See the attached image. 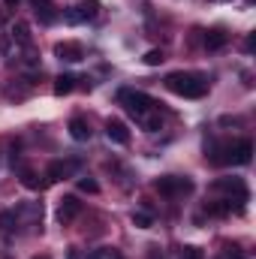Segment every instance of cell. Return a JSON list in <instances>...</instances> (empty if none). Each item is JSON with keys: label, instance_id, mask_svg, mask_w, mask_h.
Masks as SVG:
<instances>
[{"label": "cell", "instance_id": "6da1fadb", "mask_svg": "<svg viewBox=\"0 0 256 259\" xmlns=\"http://www.w3.org/2000/svg\"><path fill=\"white\" fill-rule=\"evenodd\" d=\"M166 88L178 97H187V100H199L208 94V81L196 72H169L166 75Z\"/></svg>", "mask_w": 256, "mask_h": 259}, {"label": "cell", "instance_id": "7a4b0ae2", "mask_svg": "<svg viewBox=\"0 0 256 259\" xmlns=\"http://www.w3.org/2000/svg\"><path fill=\"white\" fill-rule=\"evenodd\" d=\"M118 100L124 103V109H127L136 121H139L142 115L154 112V106H157V103H154L148 94H142V91H121V94H118Z\"/></svg>", "mask_w": 256, "mask_h": 259}, {"label": "cell", "instance_id": "3957f363", "mask_svg": "<svg viewBox=\"0 0 256 259\" xmlns=\"http://www.w3.org/2000/svg\"><path fill=\"white\" fill-rule=\"evenodd\" d=\"M157 193H163V196H187L193 193V181L190 178H178V175H163V178H157Z\"/></svg>", "mask_w": 256, "mask_h": 259}, {"label": "cell", "instance_id": "277c9868", "mask_svg": "<svg viewBox=\"0 0 256 259\" xmlns=\"http://www.w3.org/2000/svg\"><path fill=\"white\" fill-rule=\"evenodd\" d=\"M100 0H81V3H75L72 9H66V21L69 24H81V21H94L97 15H100Z\"/></svg>", "mask_w": 256, "mask_h": 259}, {"label": "cell", "instance_id": "5b68a950", "mask_svg": "<svg viewBox=\"0 0 256 259\" xmlns=\"http://www.w3.org/2000/svg\"><path fill=\"white\" fill-rule=\"evenodd\" d=\"M78 169H81V160H75V157H72V160H55V163L49 166V172H46V175H49V178H46V184H55V181L72 178Z\"/></svg>", "mask_w": 256, "mask_h": 259}, {"label": "cell", "instance_id": "8992f818", "mask_svg": "<svg viewBox=\"0 0 256 259\" xmlns=\"http://www.w3.org/2000/svg\"><path fill=\"white\" fill-rule=\"evenodd\" d=\"M214 190L229 193V202H232V193H235V202H238V205L247 202V187H244L241 178H220V181H214Z\"/></svg>", "mask_w": 256, "mask_h": 259}, {"label": "cell", "instance_id": "52a82bcc", "mask_svg": "<svg viewBox=\"0 0 256 259\" xmlns=\"http://www.w3.org/2000/svg\"><path fill=\"white\" fill-rule=\"evenodd\" d=\"M24 217V226H30V229H39V223H42V205L39 202H27V205H18L15 208V223Z\"/></svg>", "mask_w": 256, "mask_h": 259}, {"label": "cell", "instance_id": "ba28073f", "mask_svg": "<svg viewBox=\"0 0 256 259\" xmlns=\"http://www.w3.org/2000/svg\"><path fill=\"white\" fill-rule=\"evenodd\" d=\"M253 157V142L250 139H241L235 145H229V163H238V166H247Z\"/></svg>", "mask_w": 256, "mask_h": 259}, {"label": "cell", "instance_id": "9c48e42d", "mask_svg": "<svg viewBox=\"0 0 256 259\" xmlns=\"http://www.w3.org/2000/svg\"><path fill=\"white\" fill-rule=\"evenodd\" d=\"M55 58H61L66 64H78V61H84V49L78 46V42H58L55 46Z\"/></svg>", "mask_w": 256, "mask_h": 259}, {"label": "cell", "instance_id": "30bf717a", "mask_svg": "<svg viewBox=\"0 0 256 259\" xmlns=\"http://www.w3.org/2000/svg\"><path fill=\"white\" fill-rule=\"evenodd\" d=\"M78 214H81V202H78L75 196H64L61 205H58V220H61V223H69V220H75Z\"/></svg>", "mask_w": 256, "mask_h": 259}, {"label": "cell", "instance_id": "8fae6325", "mask_svg": "<svg viewBox=\"0 0 256 259\" xmlns=\"http://www.w3.org/2000/svg\"><path fill=\"white\" fill-rule=\"evenodd\" d=\"M106 136H109V142H115V145H130V130L124 121H118V118H112L109 124H106Z\"/></svg>", "mask_w": 256, "mask_h": 259}, {"label": "cell", "instance_id": "7c38bea8", "mask_svg": "<svg viewBox=\"0 0 256 259\" xmlns=\"http://www.w3.org/2000/svg\"><path fill=\"white\" fill-rule=\"evenodd\" d=\"M226 42H229V33H226L223 27H214V30L205 33V49H208V52H217V49H223Z\"/></svg>", "mask_w": 256, "mask_h": 259}, {"label": "cell", "instance_id": "4fadbf2b", "mask_svg": "<svg viewBox=\"0 0 256 259\" xmlns=\"http://www.w3.org/2000/svg\"><path fill=\"white\" fill-rule=\"evenodd\" d=\"M91 133H94V130H91V124H88L84 118H72V121H69V136H72L75 142H88Z\"/></svg>", "mask_w": 256, "mask_h": 259}, {"label": "cell", "instance_id": "5bb4252c", "mask_svg": "<svg viewBox=\"0 0 256 259\" xmlns=\"http://www.w3.org/2000/svg\"><path fill=\"white\" fill-rule=\"evenodd\" d=\"M12 39H15L18 46L30 49V27H27V21H15V24H12Z\"/></svg>", "mask_w": 256, "mask_h": 259}, {"label": "cell", "instance_id": "9a60e30c", "mask_svg": "<svg viewBox=\"0 0 256 259\" xmlns=\"http://www.w3.org/2000/svg\"><path fill=\"white\" fill-rule=\"evenodd\" d=\"M139 124L148 130V133H157V130H163V118H160V115H154V112H148V115H142V118H139Z\"/></svg>", "mask_w": 256, "mask_h": 259}, {"label": "cell", "instance_id": "2e32d148", "mask_svg": "<svg viewBox=\"0 0 256 259\" xmlns=\"http://www.w3.org/2000/svg\"><path fill=\"white\" fill-rule=\"evenodd\" d=\"M36 18H39L42 24H55V21H58V12H55L52 3H46V6H36Z\"/></svg>", "mask_w": 256, "mask_h": 259}, {"label": "cell", "instance_id": "e0dca14e", "mask_svg": "<svg viewBox=\"0 0 256 259\" xmlns=\"http://www.w3.org/2000/svg\"><path fill=\"white\" fill-rule=\"evenodd\" d=\"M151 223H154V217L148 211H133V226L136 229H151Z\"/></svg>", "mask_w": 256, "mask_h": 259}, {"label": "cell", "instance_id": "ac0fdd59", "mask_svg": "<svg viewBox=\"0 0 256 259\" xmlns=\"http://www.w3.org/2000/svg\"><path fill=\"white\" fill-rule=\"evenodd\" d=\"M72 88H75V78H72V75H61V78L55 81V94H58V97H64V94H69Z\"/></svg>", "mask_w": 256, "mask_h": 259}, {"label": "cell", "instance_id": "d6986e66", "mask_svg": "<svg viewBox=\"0 0 256 259\" xmlns=\"http://www.w3.org/2000/svg\"><path fill=\"white\" fill-rule=\"evenodd\" d=\"M21 184H24L27 190H39V187H42V181H39V178H36V172H30V169H24V172H21Z\"/></svg>", "mask_w": 256, "mask_h": 259}, {"label": "cell", "instance_id": "ffe728a7", "mask_svg": "<svg viewBox=\"0 0 256 259\" xmlns=\"http://www.w3.org/2000/svg\"><path fill=\"white\" fill-rule=\"evenodd\" d=\"M78 190H81V193H100V184H97L94 178L81 175V178H78Z\"/></svg>", "mask_w": 256, "mask_h": 259}, {"label": "cell", "instance_id": "44dd1931", "mask_svg": "<svg viewBox=\"0 0 256 259\" xmlns=\"http://www.w3.org/2000/svg\"><path fill=\"white\" fill-rule=\"evenodd\" d=\"M94 259H124V256H121L118 247H100V250L94 253Z\"/></svg>", "mask_w": 256, "mask_h": 259}, {"label": "cell", "instance_id": "7402d4cb", "mask_svg": "<svg viewBox=\"0 0 256 259\" xmlns=\"http://www.w3.org/2000/svg\"><path fill=\"white\" fill-rule=\"evenodd\" d=\"M163 61H166V58H163V52H160V49H151V52L145 55V64H148V66H160Z\"/></svg>", "mask_w": 256, "mask_h": 259}, {"label": "cell", "instance_id": "603a6c76", "mask_svg": "<svg viewBox=\"0 0 256 259\" xmlns=\"http://www.w3.org/2000/svg\"><path fill=\"white\" fill-rule=\"evenodd\" d=\"M181 259H205V253H202V247H196V244H187V247L181 250Z\"/></svg>", "mask_w": 256, "mask_h": 259}, {"label": "cell", "instance_id": "cb8c5ba5", "mask_svg": "<svg viewBox=\"0 0 256 259\" xmlns=\"http://www.w3.org/2000/svg\"><path fill=\"white\" fill-rule=\"evenodd\" d=\"M12 223H15V211H3V214H0V229H3V232H9V229H12Z\"/></svg>", "mask_w": 256, "mask_h": 259}, {"label": "cell", "instance_id": "d4e9b609", "mask_svg": "<svg viewBox=\"0 0 256 259\" xmlns=\"http://www.w3.org/2000/svg\"><path fill=\"white\" fill-rule=\"evenodd\" d=\"M223 259H244V253H241L238 244H226L223 247Z\"/></svg>", "mask_w": 256, "mask_h": 259}, {"label": "cell", "instance_id": "484cf974", "mask_svg": "<svg viewBox=\"0 0 256 259\" xmlns=\"http://www.w3.org/2000/svg\"><path fill=\"white\" fill-rule=\"evenodd\" d=\"M148 259H163V250L160 247H148Z\"/></svg>", "mask_w": 256, "mask_h": 259}, {"label": "cell", "instance_id": "4316f807", "mask_svg": "<svg viewBox=\"0 0 256 259\" xmlns=\"http://www.w3.org/2000/svg\"><path fill=\"white\" fill-rule=\"evenodd\" d=\"M66 259H81V253H78V247H69V250H66Z\"/></svg>", "mask_w": 256, "mask_h": 259}, {"label": "cell", "instance_id": "83f0119b", "mask_svg": "<svg viewBox=\"0 0 256 259\" xmlns=\"http://www.w3.org/2000/svg\"><path fill=\"white\" fill-rule=\"evenodd\" d=\"M33 6H46V3H52V0H30Z\"/></svg>", "mask_w": 256, "mask_h": 259}, {"label": "cell", "instance_id": "f1b7e54d", "mask_svg": "<svg viewBox=\"0 0 256 259\" xmlns=\"http://www.w3.org/2000/svg\"><path fill=\"white\" fill-rule=\"evenodd\" d=\"M3 3H6V6H18V0H3Z\"/></svg>", "mask_w": 256, "mask_h": 259}, {"label": "cell", "instance_id": "f546056e", "mask_svg": "<svg viewBox=\"0 0 256 259\" xmlns=\"http://www.w3.org/2000/svg\"><path fill=\"white\" fill-rule=\"evenodd\" d=\"M36 259H49V256H36Z\"/></svg>", "mask_w": 256, "mask_h": 259}, {"label": "cell", "instance_id": "4dcf8cb0", "mask_svg": "<svg viewBox=\"0 0 256 259\" xmlns=\"http://www.w3.org/2000/svg\"><path fill=\"white\" fill-rule=\"evenodd\" d=\"M0 21H3V18H0Z\"/></svg>", "mask_w": 256, "mask_h": 259}]
</instances>
